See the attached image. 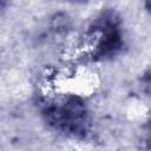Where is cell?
Returning <instances> with one entry per match:
<instances>
[{
	"label": "cell",
	"mask_w": 151,
	"mask_h": 151,
	"mask_svg": "<svg viewBox=\"0 0 151 151\" xmlns=\"http://www.w3.org/2000/svg\"><path fill=\"white\" fill-rule=\"evenodd\" d=\"M41 112L50 126L68 136L84 137L91 126L88 109L77 96H67L59 103L45 104Z\"/></svg>",
	"instance_id": "1"
},
{
	"label": "cell",
	"mask_w": 151,
	"mask_h": 151,
	"mask_svg": "<svg viewBox=\"0 0 151 151\" xmlns=\"http://www.w3.org/2000/svg\"><path fill=\"white\" fill-rule=\"evenodd\" d=\"M120 21L113 11L103 12L90 27L94 34L96 42L92 51L93 60H104L114 57L123 47V37L119 26Z\"/></svg>",
	"instance_id": "2"
},
{
	"label": "cell",
	"mask_w": 151,
	"mask_h": 151,
	"mask_svg": "<svg viewBox=\"0 0 151 151\" xmlns=\"http://www.w3.org/2000/svg\"><path fill=\"white\" fill-rule=\"evenodd\" d=\"M70 27L71 19L65 13H58L51 20V28L57 33H65Z\"/></svg>",
	"instance_id": "3"
},
{
	"label": "cell",
	"mask_w": 151,
	"mask_h": 151,
	"mask_svg": "<svg viewBox=\"0 0 151 151\" xmlns=\"http://www.w3.org/2000/svg\"><path fill=\"white\" fill-rule=\"evenodd\" d=\"M140 81H142L143 91L147 96H151V68L144 73V76L142 77V80Z\"/></svg>",
	"instance_id": "4"
},
{
	"label": "cell",
	"mask_w": 151,
	"mask_h": 151,
	"mask_svg": "<svg viewBox=\"0 0 151 151\" xmlns=\"http://www.w3.org/2000/svg\"><path fill=\"white\" fill-rule=\"evenodd\" d=\"M144 7L151 14V0H144Z\"/></svg>",
	"instance_id": "5"
},
{
	"label": "cell",
	"mask_w": 151,
	"mask_h": 151,
	"mask_svg": "<svg viewBox=\"0 0 151 151\" xmlns=\"http://www.w3.org/2000/svg\"><path fill=\"white\" fill-rule=\"evenodd\" d=\"M7 4H8V0H1V11H2V12L6 9Z\"/></svg>",
	"instance_id": "6"
},
{
	"label": "cell",
	"mask_w": 151,
	"mask_h": 151,
	"mask_svg": "<svg viewBox=\"0 0 151 151\" xmlns=\"http://www.w3.org/2000/svg\"><path fill=\"white\" fill-rule=\"evenodd\" d=\"M146 130H147V132H149V134H150V137H151V120L147 123V125H146Z\"/></svg>",
	"instance_id": "7"
},
{
	"label": "cell",
	"mask_w": 151,
	"mask_h": 151,
	"mask_svg": "<svg viewBox=\"0 0 151 151\" xmlns=\"http://www.w3.org/2000/svg\"><path fill=\"white\" fill-rule=\"evenodd\" d=\"M73 1H87V0H73Z\"/></svg>",
	"instance_id": "8"
}]
</instances>
